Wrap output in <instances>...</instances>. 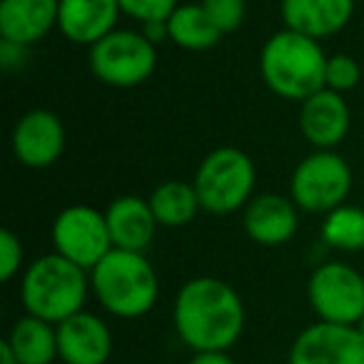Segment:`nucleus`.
Here are the masks:
<instances>
[{
	"mask_svg": "<svg viewBox=\"0 0 364 364\" xmlns=\"http://www.w3.org/2000/svg\"><path fill=\"white\" fill-rule=\"evenodd\" d=\"M90 289L105 312L122 319L145 317L160 297V282L142 252L112 247L90 269Z\"/></svg>",
	"mask_w": 364,
	"mask_h": 364,
	"instance_id": "f03ea898",
	"label": "nucleus"
},
{
	"mask_svg": "<svg viewBox=\"0 0 364 364\" xmlns=\"http://www.w3.org/2000/svg\"><path fill=\"white\" fill-rule=\"evenodd\" d=\"M287 364H364V337L354 324L314 322L294 337Z\"/></svg>",
	"mask_w": 364,
	"mask_h": 364,
	"instance_id": "9d476101",
	"label": "nucleus"
},
{
	"mask_svg": "<svg viewBox=\"0 0 364 364\" xmlns=\"http://www.w3.org/2000/svg\"><path fill=\"white\" fill-rule=\"evenodd\" d=\"M172 324L193 354L230 352L245 332L242 297L218 277H195L177 292Z\"/></svg>",
	"mask_w": 364,
	"mask_h": 364,
	"instance_id": "f257e3e1",
	"label": "nucleus"
},
{
	"mask_svg": "<svg viewBox=\"0 0 364 364\" xmlns=\"http://www.w3.org/2000/svg\"><path fill=\"white\" fill-rule=\"evenodd\" d=\"M292 198H282V195L264 193L257 195L247 203L242 215L245 232L259 245L267 247H277L284 245L297 235L299 228V213Z\"/></svg>",
	"mask_w": 364,
	"mask_h": 364,
	"instance_id": "ddd939ff",
	"label": "nucleus"
},
{
	"mask_svg": "<svg viewBox=\"0 0 364 364\" xmlns=\"http://www.w3.org/2000/svg\"><path fill=\"white\" fill-rule=\"evenodd\" d=\"M307 297L319 322L354 324L364 317V277L347 262H324L307 282Z\"/></svg>",
	"mask_w": 364,
	"mask_h": 364,
	"instance_id": "6e6552de",
	"label": "nucleus"
},
{
	"mask_svg": "<svg viewBox=\"0 0 364 364\" xmlns=\"http://www.w3.org/2000/svg\"><path fill=\"white\" fill-rule=\"evenodd\" d=\"M188 364H237L230 352H200V354H193Z\"/></svg>",
	"mask_w": 364,
	"mask_h": 364,
	"instance_id": "cd10ccee",
	"label": "nucleus"
},
{
	"mask_svg": "<svg viewBox=\"0 0 364 364\" xmlns=\"http://www.w3.org/2000/svg\"><path fill=\"white\" fill-rule=\"evenodd\" d=\"M107 230L115 250L127 252H145L155 237L157 220L152 215V208L147 200H140L135 195H122L112 200L105 210Z\"/></svg>",
	"mask_w": 364,
	"mask_h": 364,
	"instance_id": "a211bd4d",
	"label": "nucleus"
},
{
	"mask_svg": "<svg viewBox=\"0 0 364 364\" xmlns=\"http://www.w3.org/2000/svg\"><path fill=\"white\" fill-rule=\"evenodd\" d=\"M357 329H359V332H362V337H364V317H362V319H359V324H357Z\"/></svg>",
	"mask_w": 364,
	"mask_h": 364,
	"instance_id": "7c9ffc66",
	"label": "nucleus"
},
{
	"mask_svg": "<svg viewBox=\"0 0 364 364\" xmlns=\"http://www.w3.org/2000/svg\"><path fill=\"white\" fill-rule=\"evenodd\" d=\"M50 237L60 257L70 259L87 272L112 250L105 213H97L87 205H73L63 210L53 223Z\"/></svg>",
	"mask_w": 364,
	"mask_h": 364,
	"instance_id": "1a4fd4ad",
	"label": "nucleus"
},
{
	"mask_svg": "<svg viewBox=\"0 0 364 364\" xmlns=\"http://www.w3.org/2000/svg\"><path fill=\"white\" fill-rule=\"evenodd\" d=\"M117 0H60L58 28L75 46H95L115 31L120 18Z\"/></svg>",
	"mask_w": 364,
	"mask_h": 364,
	"instance_id": "2eb2a0df",
	"label": "nucleus"
},
{
	"mask_svg": "<svg viewBox=\"0 0 364 364\" xmlns=\"http://www.w3.org/2000/svg\"><path fill=\"white\" fill-rule=\"evenodd\" d=\"M167 33H170V41L185 50H210L223 38V31L215 26L203 3L177 6V11L167 21Z\"/></svg>",
	"mask_w": 364,
	"mask_h": 364,
	"instance_id": "aec40b11",
	"label": "nucleus"
},
{
	"mask_svg": "<svg viewBox=\"0 0 364 364\" xmlns=\"http://www.w3.org/2000/svg\"><path fill=\"white\" fill-rule=\"evenodd\" d=\"M322 240L342 252H359L364 250V210L342 205L327 213L322 223Z\"/></svg>",
	"mask_w": 364,
	"mask_h": 364,
	"instance_id": "4be33fe9",
	"label": "nucleus"
},
{
	"mask_svg": "<svg viewBox=\"0 0 364 364\" xmlns=\"http://www.w3.org/2000/svg\"><path fill=\"white\" fill-rule=\"evenodd\" d=\"M299 130L317 150H332L339 145L349 130V107L342 92L324 87L307 97L299 107Z\"/></svg>",
	"mask_w": 364,
	"mask_h": 364,
	"instance_id": "4468645a",
	"label": "nucleus"
},
{
	"mask_svg": "<svg viewBox=\"0 0 364 364\" xmlns=\"http://www.w3.org/2000/svg\"><path fill=\"white\" fill-rule=\"evenodd\" d=\"M58 327V357L65 364H107L112 354V332L92 312H77Z\"/></svg>",
	"mask_w": 364,
	"mask_h": 364,
	"instance_id": "f8f14e48",
	"label": "nucleus"
},
{
	"mask_svg": "<svg viewBox=\"0 0 364 364\" xmlns=\"http://www.w3.org/2000/svg\"><path fill=\"white\" fill-rule=\"evenodd\" d=\"M13 155L33 170H43L60 160L65 150V127L50 110H31L13 127Z\"/></svg>",
	"mask_w": 364,
	"mask_h": 364,
	"instance_id": "9b49d317",
	"label": "nucleus"
},
{
	"mask_svg": "<svg viewBox=\"0 0 364 364\" xmlns=\"http://www.w3.org/2000/svg\"><path fill=\"white\" fill-rule=\"evenodd\" d=\"M58 13H60V0H3L0 41L31 48L58 26Z\"/></svg>",
	"mask_w": 364,
	"mask_h": 364,
	"instance_id": "dca6fc26",
	"label": "nucleus"
},
{
	"mask_svg": "<svg viewBox=\"0 0 364 364\" xmlns=\"http://www.w3.org/2000/svg\"><path fill=\"white\" fill-rule=\"evenodd\" d=\"M155 46L140 31H112L90 48V70L112 87H135L155 73Z\"/></svg>",
	"mask_w": 364,
	"mask_h": 364,
	"instance_id": "0eeeda50",
	"label": "nucleus"
},
{
	"mask_svg": "<svg viewBox=\"0 0 364 364\" xmlns=\"http://www.w3.org/2000/svg\"><path fill=\"white\" fill-rule=\"evenodd\" d=\"M195 190L203 210L213 215L237 213L255 190V162L237 147H218L198 167Z\"/></svg>",
	"mask_w": 364,
	"mask_h": 364,
	"instance_id": "39448f33",
	"label": "nucleus"
},
{
	"mask_svg": "<svg viewBox=\"0 0 364 364\" xmlns=\"http://www.w3.org/2000/svg\"><path fill=\"white\" fill-rule=\"evenodd\" d=\"M117 6L127 18L145 26L170 21V16L177 11V0H117Z\"/></svg>",
	"mask_w": 364,
	"mask_h": 364,
	"instance_id": "5701e85b",
	"label": "nucleus"
},
{
	"mask_svg": "<svg viewBox=\"0 0 364 364\" xmlns=\"http://www.w3.org/2000/svg\"><path fill=\"white\" fill-rule=\"evenodd\" d=\"M324 70L327 55L319 41L294 31L274 33L259 55V73L264 82L284 100L304 102L314 92L324 90Z\"/></svg>",
	"mask_w": 364,
	"mask_h": 364,
	"instance_id": "7ed1b4c3",
	"label": "nucleus"
},
{
	"mask_svg": "<svg viewBox=\"0 0 364 364\" xmlns=\"http://www.w3.org/2000/svg\"><path fill=\"white\" fill-rule=\"evenodd\" d=\"M75 262L60 257L58 252L38 257L26 269L21 282V299L26 314L41 317L50 324H60L68 317L82 312L87 292H90V274Z\"/></svg>",
	"mask_w": 364,
	"mask_h": 364,
	"instance_id": "20e7f679",
	"label": "nucleus"
},
{
	"mask_svg": "<svg viewBox=\"0 0 364 364\" xmlns=\"http://www.w3.org/2000/svg\"><path fill=\"white\" fill-rule=\"evenodd\" d=\"M140 33L152 43V46H157V43H162L165 38H170V33H167V23H145V26L140 28Z\"/></svg>",
	"mask_w": 364,
	"mask_h": 364,
	"instance_id": "c85d7f7f",
	"label": "nucleus"
},
{
	"mask_svg": "<svg viewBox=\"0 0 364 364\" xmlns=\"http://www.w3.org/2000/svg\"><path fill=\"white\" fill-rule=\"evenodd\" d=\"M352 190V170L332 150L307 155L292 172L289 198L304 213H332L342 208Z\"/></svg>",
	"mask_w": 364,
	"mask_h": 364,
	"instance_id": "423d86ee",
	"label": "nucleus"
},
{
	"mask_svg": "<svg viewBox=\"0 0 364 364\" xmlns=\"http://www.w3.org/2000/svg\"><path fill=\"white\" fill-rule=\"evenodd\" d=\"M23 262V245L16 232L0 230V279L11 282Z\"/></svg>",
	"mask_w": 364,
	"mask_h": 364,
	"instance_id": "a878e982",
	"label": "nucleus"
},
{
	"mask_svg": "<svg viewBox=\"0 0 364 364\" xmlns=\"http://www.w3.org/2000/svg\"><path fill=\"white\" fill-rule=\"evenodd\" d=\"M203 8L225 33H232L245 21V0H203Z\"/></svg>",
	"mask_w": 364,
	"mask_h": 364,
	"instance_id": "393cba45",
	"label": "nucleus"
},
{
	"mask_svg": "<svg viewBox=\"0 0 364 364\" xmlns=\"http://www.w3.org/2000/svg\"><path fill=\"white\" fill-rule=\"evenodd\" d=\"M21 364H53L58 357V327L41 317L26 314L6 337Z\"/></svg>",
	"mask_w": 364,
	"mask_h": 364,
	"instance_id": "6ab92c4d",
	"label": "nucleus"
},
{
	"mask_svg": "<svg viewBox=\"0 0 364 364\" xmlns=\"http://www.w3.org/2000/svg\"><path fill=\"white\" fill-rule=\"evenodd\" d=\"M359 82V63L349 55H332L327 58V70H324V85L334 92H347Z\"/></svg>",
	"mask_w": 364,
	"mask_h": 364,
	"instance_id": "b1692460",
	"label": "nucleus"
},
{
	"mask_svg": "<svg viewBox=\"0 0 364 364\" xmlns=\"http://www.w3.org/2000/svg\"><path fill=\"white\" fill-rule=\"evenodd\" d=\"M147 203H150L157 225H165V228H185L203 210L195 185L180 180L162 182L160 188L152 190Z\"/></svg>",
	"mask_w": 364,
	"mask_h": 364,
	"instance_id": "412c9836",
	"label": "nucleus"
},
{
	"mask_svg": "<svg viewBox=\"0 0 364 364\" xmlns=\"http://www.w3.org/2000/svg\"><path fill=\"white\" fill-rule=\"evenodd\" d=\"M26 63H28V46L0 41V65H3V70L16 73L21 68H26Z\"/></svg>",
	"mask_w": 364,
	"mask_h": 364,
	"instance_id": "bb28decb",
	"label": "nucleus"
},
{
	"mask_svg": "<svg viewBox=\"0 0 364 364\" xmlns=\"http://www.w3.org/2000/svg\"><path fill=\"white\" fill-rule=\"evenodd\" d=\"M279 11L287 31L322 41L347 26L354 13V0H282Z\"/></svg>",
	"mask_w": 364,
	"mask_h": 364,
	"instance_id": "f3484780",
	"label": "nucleus"
},
{
	"mask_svg": "<svg viewBox=\"0 0 364 364\" xmlns=\"http://www.w3.org/2000/svg\"><path fill=\"white\" fill-rule=\"evenodd\" d=\"M0 364H21V362L16 359V354H13V349L8 347L6 339L0 342Z\"/></svg>",
	"mask_w": 364,
	"mask_h": 364,
	"instance_id": "c756f323",
	"label": "nucleus"
}]
</instances>
